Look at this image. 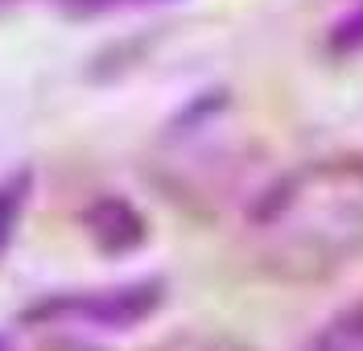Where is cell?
Returning <instances> with one entry per match:
<instances>
[{
  "mask_svg": "<svg viewBox=\"0 0 363 351\" xmlns=\"http://www.w3.org/2000/svg\"><path fill=\"white\" fill-rule=\"evenodd\" d=\"M252 264L281 285H318L363 257V153H326L281 174L244 219Z\"/></svg>",
  "mask_w": 363,
  "mask_h": 351,
  "instance_id": "obj_1",
  "label": "cell"
},
{
  "mask_svg": "<svg viewBox=\"0 0 363 351\" xmlns=\"http://www.w3.org/2000/svg\"><path fill=\"white\" fill-rule=\"evenodd\" d=\"M165 302L161 281H128L116 289H87V294H54L38 302L25 318L38 327H91V330H128L145 323Z\"/></svg>",
  "mask_w": 363,
  "mask_h": 351,
  "instance_id": "obj_2",
  "label": "cell"
},
{
  "mask_svg": "<svg viewBox=\"0 0 363 351\" xmlns=\"http://www.w3.org/2000/svg\"><path fill=\"white\" fill-rule=\"evenodd\" d=\"M306 351H363V302L339 310V314L310 339Z\"/></svg>",
  "mask_w": 363,
  "mask_h": 351,
  "instance_id": "obj_3",
  "label": "cell"
},
{
  "mask_svg": "<svg viewBox=\"0 0 363 351\" xmlns=\"http://www.w3.org/2000/svg\"><path fill=\"white\" fill-rule=\"evenodd\" d=\"M29 186H33L29 169H17V174H9V178L0 182V257H4V248L13 244V235H17V228H21V219H25Z\"/></svg>",
  "mask_w": 363,
  "mask_h": 351,
  "instance_id": "obj_4",
  "label": "cell"
},
{
  "mask_svg": "<svg viewBox=\"0 0 363 351\" xmlns=\"http://www.w3.org/2000/svg\"><path fill=\"white\" fill-rule=\"evenodd\" d=\"M330 50L339 58H363V0H355L342 21L330 25Z\"/></svg>",
  "mask_w": 363,
  "mask_h": 351,
  "instance_id": "obj_5",
  "label": "cell"
},
{
  "mask_svg": "<svg viewBox=\"0 0 363 351\" xmlns=\"http://www.w3.org/2000/svg\"><path fill=\"white\" fill-rule=\"evenodd\" d=\"M70 17H108V13H128V9H149V4H165V0H54Z\"/></svg>",
  "mask_w": 363,
  "mask_h": 351,
  "instance_id": "obj_6",
  "label": "cell"
},
{
  "mask_svg": "<svg viewBox=\"0 0 363 351\" xmlns=\"http://www.w3.org/2000/svg\"><path fill=\"white\" fill-rule=\"evenodd\" d=\"M0 351H4V339H0Z\"/></svg>",
  "mask_w": 363,
  "mask_h": 351,
  "instance_id": "obj_7",
  "label": "cell"
}]
</instances>
